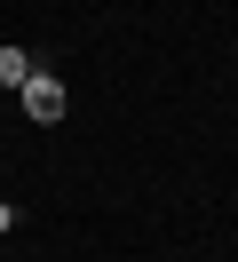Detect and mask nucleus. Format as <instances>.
I'll list each match as a JSON object with an SVG mask.
<instances>
[{"mask_svg":"<svg viewBox=\"0 0 238 262\" xmlns=\"http://www.w3.org/2000/svg\"><path fill=\"white\" fill-rule=\"evenodd\" d=\"M16 96H24V112L40 119V127H56V119H63V80H48V72H32Z\"/></svg>","mask_w":238,"mask_h":262,"instance_id":"1","label":"nucleus"},{"mask_svg":"<svg viewBox=\"0 0 238 262\" xmlns=\"http://www.w3.org/2000/svg\"><path fill=\"white\" fill-rule=\"evenodd\" d=\"M32 80V56L24 48H0V88H24Z\"/></svg>","mask_w":238,"mask_h":262,"instance_id":"2","label":"nucleus"},{"mask_svg":"<svg viewBox=\"0 0 238 262\" xmlns=\"http://www.w3.org/2000/svg\"><path fill=\"white\" fill-rule=\"evenodd\" d=\"M8 230H16V207H8V199H0V238H8Z\"/></svg>","mask_w":238,"mask_h":262,"instance_id":"3","label":"nucleus"}]
</instances>
